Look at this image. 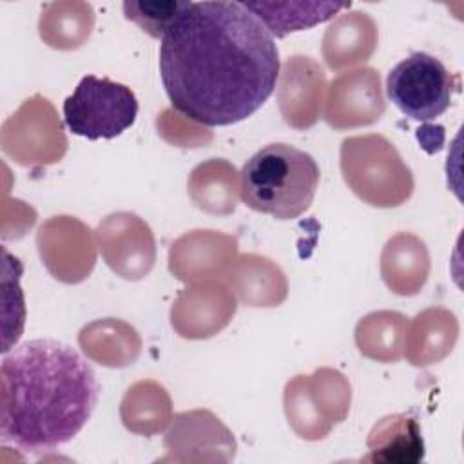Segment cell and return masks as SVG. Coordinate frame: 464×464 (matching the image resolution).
Listing matches in <instances>:
<instances>
[{"label":"cell","instance_id":"4316f807","mask_svg":"<svg viewBox=\"0 0 464 464\" xmlns=\"http://www.w3.org/2000/svg\"><path fill=\"white\" fill-rule=\"evenodd\" d=\"M192 2L167 0V2H147V0H127L123 2V14L134 22L141 31L152 38H163L167 31L185 14Z\"/></svg>","mask_w":464,"mask_h":464},{"label":"cell","instance_id":"4fadbf2b","mask_svg":"<svg viewBox=\"0 0 464 464\" xmlns=\"http://www.w3.org/2000/svg\"><path fill=\"white\" fill-rule=\"evenodd\" d=\"M163 444L169 455L161 460H230L236 453L232 433L208 410L174 415Z\"/></svg>","mask_w":464,"mask_h":464},{"label":"cell","instance_id":"9c48e42d","mask_svg":"<svg viewBox=\"0 0 464 464\" xmlns=\"http://www.w3.org/2000/svg\"><path fill=\"white\" fill-rule=\"evenodd\" d=\"M42 263L62 283H82L96 263L92 230L76 218L54 216L36 234Z\"/></svg>","mask_w":464,"mask_h":464},{"label":"cell","instance_id":"ffe728a7","mask_svg":"<svg viewBox=\"0 0 464 464\" xmlns=\"http://www.w3.org/2000/svg\"><path fill=\"white\" fill-rule=\"evenodd\" d=\"M459 323L446 308H428L406 324L402 355L413 366H428L442 361L455 346Z\"/></svg>","mask_w":464,"mask_h":464},{"label":"cell","instance_id":"3957f363","mask_svg":"<svg viewBox=\"0 0 464 464\" xmlns=\"http://www.w3.org/2000/svg\"><path fill=\"white\" fill-rule=\"evenodd\" d=\"M319 176V165L308 152L286 143H270L243 165L239 194L256 212L295 219L310 208Z\"/></svg>","mask_w":464,"mask_h":464},{"label":"cell","instance_id":"6da1fadb","mask_svg":"<svg viewBox=\"0 0 464 464\" xmlns=\"http://www.w3.org/2000/svg\"><path fill=\"white\" fill-rule=\"evenodd\" d=\"M160 76L179 114L198 125H232L272 96L279 51L243 2H192L161 38Z\"/></svg>","mask_w":464,"mask_h":464},{"label":"cell","instance_id":"7a4b0ae2","mask_svg":"<svg viewBox=\"0 0 464 464\" xmlns=\"http://www.w3.org/2000/svg\"><path fill=\"white\" fill-rule=\"evenodd\" d=\"M0 381V439L29 453L72 440L98 402L91 364L54 339H33L5 353Z\"/></svg>","mask_w":464,"mask_h":464},{"label":"cell","instance_id":"44dd1931","mask_svg":"<svg viewBox=\"0 0 464 464\" xmlns=\"http://www.w3.org/2000/svg\"><path fill=\"white\" fill-rule=\"evenodd\" d=\"M82 352L102 366L123 368L132 364L141 352L138 332L120 319H100L83 326L78 334Z\"/></svg>","mask_w":464,"mask_h":464},{"label":"cell","instance_id":"8fae6325","mask_svg":"<svg viewBox=\"0 0 464 464\" xmlns=\"http://www.w3.org/2000/svg\"><path fill=\"white\" fill-rule=\"evenodd\" d=\"M386 109L381 76L372 67L344 71L326 91L324 121L337 130L375 123Z\"/></svg>","mask_w":464,"mask_h":464},{"label":"cell","instance_id":"ac0fdd59","mask_svg":"<svg viewBox=\"0 0 464 464\" xmlns=\"http://www.w3.org/2000/svg\"><path fill=\"white\" fill-rule=\"evenodd\" d=\"M362 462L417 464L424 459V439L417 417L393 413L379 419L366 437Z\"/></svg>","mask_w":464,"mask_h":464},{"label":"cell","instance_id":"9a60e30c","mask_svg":"<svg viewBox=\"0 0 464 464\" xmlns=\"http://www.w3.org/2000/svg\"><path fill=\"white\" fill-rule=\"evenodd\" d=\"M324 89L326 78L315 60L290 56L279 72L277 102L283 120L297 130L314 127L321 118Z\"/></svg>","mask_w":464,"mask_h":464},{"label":"cell","instance_id":"5b68a950","mask_svg":"<svg viewBox=\"0 0 464 464\" xmlns=\"http://www.w3.org/2000/svg\"><path fill=\"white\" fill-rule=\"evenodd\" d=\"M352 388L334 368H319L312 375H295L285 386V415L292 430L304 440H321L343 422L350 411Z\"/></svg>","mask_w":464,"mask_h":464},{"label":"cell","instance_id":"52a82bcc","mask_svg":"<svg viewBox=\"0 0 464 464\" xmlns=\"http://www.w3.org/2000/svg\"><path fill=\"white\" fill-rule=\"evenodd\" d=\"M460 91L459 74L428 53H411L386 76V92L393 105L408 118L430 121L442 116Z\"/></svg>","mask_w":464,"mask_h":464},{"label":"cell","instance_id":"30bf717a","mask_svg":"<svg viewBox=\"0 0 464 464\" xmlns=\"http://www.w3.org/2000/svg\"><path fill=\"white\" fill-rule=\"evenodd\" d=\"M98 246L107 266L123 279H143L156 263V239L150 227L132 212H114L96 228Z\"/></svg>","mask_w":464,"mask_h":464},{"label":"cell","instance_id":"5bb4252c","mask_svg":"<svg viewBox=\"0 0 464 464\" xmlns=\"http://www.w3.org/2000/svg\"><path fill=\"white\" fill-rule=\"evenodd\" d=\"M237 254V239L216 230H192L169 250V270L183 283L223 277Z\"/></svg>","mask_w":464,"mask_h":464},{"label":"cell","instance_id":"d4e9b609","mask_svg":"<svg viewBox=\"0 0 464 464\" xmlns=\"http://www.w3.org/2000/svg\"><path fill=\"white\" fill-rule=\"evenodd\" d=\"M94 11L87 2H51L38 20L40 38L53 49H78L91 36Z\"/></svg>","mask_w":464,"mask_h":464},{"label":"cell","instance_id":"7402d4cb","mask_svg":"<svg viewBox=\"0 0 464 464\" xmlns=\"http://www.w3.org/2000/svg\"><path fill=\"white\" fill-rule=\"evenodd\" d=\"M187 187L190 199L203 212L228 216L237 207L239 172L227 160L212 158L196 165Z\"/></svg>","mask_w":464,"mask_h":464},{"label":"cell","instance_id":"ba28073f","mask_svg":"<svg viewBox=\"0 0 464 464\" xmlns=\"http://www.w3.org/2000/svg\"><path fill=\"white\" fill-rule=\"evenodd\" d=\"M0 143L2 150L24 167L56 163L67 150L62 121L53 103L40 94L24 100L4 121Z\"/></svg>","mask_w":464,"mask_h":464},{"label":"cell","instance_id":"603a6c76","mask_svg":"<svg viewBox=\"0 0 464 464\" xmlns=\"http://www.w3.org/2000/svg\"><path fill=\"white\" fill-rule=\"evenodd\" d=\"M243 5L268 29L272 36L283 38L290 33L306 31L334 20L350 2H243Z\"/></svg>","mask_w":464,"mask_h":464},{"label":"cell","instance_id":"2e32d148","mask_svg":"<svg viewBox=\"0 0 464 464\" xmlns=\"http://www.w3.org/2000/svg\"><path fill=\"white\" fill-rule=\"evenodd\" d=\"M223 277L232 294L248 306H277L288 294L283 270L272 259L257 254L236 257Z\"/></svg>","mask_w":464,"mask_h":464},{"label":"cell","instance_id":"277c9868","mask_svg":"<svg viewBox=\"0 0 464 464\" xmlns=\"http://www.w3.org/2000/svg\"><path fill=\"white\" fill-rule=\"evenodd\" d=\"M339 158L344 183L364 203L395 208L411 198L413 174L395 145L382 134L344 138Z\"/></svg>","mask_w":464,"mask_h":464},{"label":"cell","instance_id":"cb8c5ba5","mask_svg":"<svg viewBox=\"0 0 464 464\" xmlns=\"http://www.w3.org/2000/svg\"><path fill=\"white\" fill-rule=\"evenodd\" d=\"M120 415L129 431L150 437L172 420L170 397L160 382L138 381L123 395Z\"/></svg>","mask_w":464,"mask_h":464},{"label":"cell","instance_id":"7c38bea8","mask_svg":"<svg viewBox=\"0 0 464 464\" xmlns=\"http://www.w3.org/2000/svg\"><path fill=\"white\" fill-rule=\"evenodd\" d=\"M236 297L219 281H199L181 290L170 308V324L185 339H208L236 314Z\"/></svg>","mask_w":464,"mask_h":464},{"label":"cell","instance_id":"8992f818","mask_svg":"<svg viewBox=\"0 0 464 464\" xmlns=\"http://www.w3.org/2000/svg\"><path fill=\"white\" fill-rule=\"evenodd\" d=\"M138 116V100L130 87L87 74L63 102L69 130L87 140H112L125 132Z\"/></svg>","mask_w":464,"mask_h":464},{"label":"cell","instance_id":"e0dca14e","mask_svg":"<svg viewBox=\"0 0 464 464\" xmlns=\"http://www.w3.org/2000/svg\"><path fill=\"white\" fill-rule=\"evenodd\" d=\"M379 31L375 22L361 11L339 14L323 36L321 53L332 71L370 60L377 47Z\"/></svg>","mask_w":464,"mask_h":464},{"label":"cell","instance_id":"d6986e66","mask_svg":"<svg viewBox=\"0 0 464 464\" xmlns=\"http://www.w3.org/2000/svg\"><path fill=\"white\" fill-rule=\"evenodd\" d=\"M430 252L426 243L410 232L392 236L381 254V277L397 295H415L430 276Z\"/></svg>","mask_w":464,"mask_h":464},{"label":"cell","instance_id":"484cf974","mask_svg":"<svg viewBox=\"0 0 464 464\" xmlns=\"http://www.w3.org/2000/svg\"><path fill=\"white\" fill-rule=\"evenodd\" d=\"M406 324L408 319L393 310L364 315L355 326V344L361 355L379 362L399 361L402 357Z\"/></svg>","mask_w":464,"mask_h":464}]
</instances>
